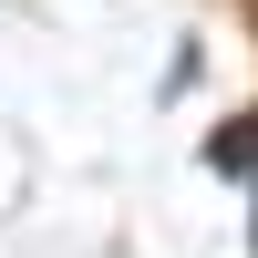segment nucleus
I'll use <instances>...</instances> for the list:
<instances>
[{
  "label": "nucleus",
  "instance_id": "2",
  "mask_svg": "<svg viewBox=\"0 0 258 258\" xmlns=\"http://www.w3.org/2000/svg\"><path fill=\"white\" fill-rule=\"evenodd\" d=\"M248 21H258V0H248Z\"/></svg>",
  "mask_w": 258,
  "mask_h": 258
},
{
  "label": "nucleus",
  "instance_id": "1",
  "mask_svg": "<svg viewBox=\"0 0 258 258\" xmlns=\"http://www.w3.org/2000/svg\"><path fill=\"white\" fill-rule=\"evenodd\" d=\"M217 165H238V176H258V124H238V135H217Z\"/></svg>",
  "mask_w": 258,
  "mask_h": 258
}]
</instances>
